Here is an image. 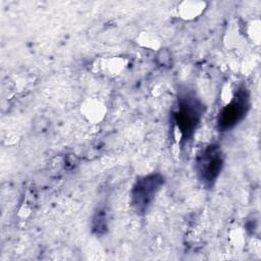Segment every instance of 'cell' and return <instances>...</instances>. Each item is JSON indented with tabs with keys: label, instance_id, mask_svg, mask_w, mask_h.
Instances as JSON below:
<instances>
[{
	"label": "cell",
	"instance_id": "obj_4",
	"mask_svg": "<svg viewBox=\"0 0 261 261\" xmlns=\"http://www.w3.org/2000/svg\"><path fill=\"white\" fill-rule=\"evenodd\" d=\"M250 108V95L246 87H239L230 101L220 110L217 125L221 132L234 127L246 116Z\"/></svg>",
	"mask_w": 261,
	"mask_h": 261
},
{
	"label": "cell",
	"instance_id": "obj_1",
	"mask_svg": "<svg viewBox=\"0 0 261 261\" xmlns=\"http://www.w3.org/2000/svg\"><path fill=\"white\" fill-rule=\"evenodd\" d=\"M202 114L203 105L194 93L186 91L179 94L173 118L182 140L192 138L200 123Z\"/></svg>",
	"mask_w": 261,
	"mask_h": 261
},
{
	"label": "cell",
	"instance_id": "obj_3",
	"mask_svg": "<svg viewBox=\"0 0 261 261\" xmlns=\"http://www.w3.org/2000/svg\"><path fill=\"white\" fill-rule=\"evenodd\" d=\"M164 181V176L158 172L143 175L136 180L130 191V202L138 214L148 212Z\"/></svg>",
	"mask_w": 261,
	"mask_h": 261
},
{
	"label": "cell",
	"instance_id": "obj_2",
	"mask_svg": "<svg viewBox=\"0 0 261 261\" xmlns=\"http://www.w3.org/2000/svg\"><path fill=\"white\" fill-rule=\"evenodd\" d=\"M224 165V154L217 144H209L204 147L196 159V171L203 186L212 188Z\"/></svg>",
	"mask_w": 261,
	"mask_h": 261
},
{
	"label": "cell",
	"instance_id": "obj_6",
	"mask_svg": "<svg viewBox=\"0 0 261 261\" xmlns=\"http://www.w3.org/2000/svg\"><path fill=\"white\" fill-rule=\"evenodd\" d=\"M168 54H169V53H168L167 51H161V52H160V54H159L158 56H159V57H162V56H164V57H165V56H166V55H168ZM169 55H170V54H169ZM170 59H171V58H170L169 56H168V58H164V59H163V61L160 63V65H162V66H166V65H168V64L170 63Z\"/></svg>",
	"mask_w": 261,
	"mask_h": 261
},
{
	"label": "cell",
	"instance_id": "obj_5",
	"mask_svg": "<svg viewBox=\"0 0 261 261\" xmlns=\"http://www.w3.org/2000/svg\"><path fill=\"white\" fill-rule=\"evenodd\" d=\"M93 231L97 234H103L107 230V213L104 209H98L92 221Z\"/></svg>",
	"mask_w": 261,
	"mask_h": 261
}]
</instances>
